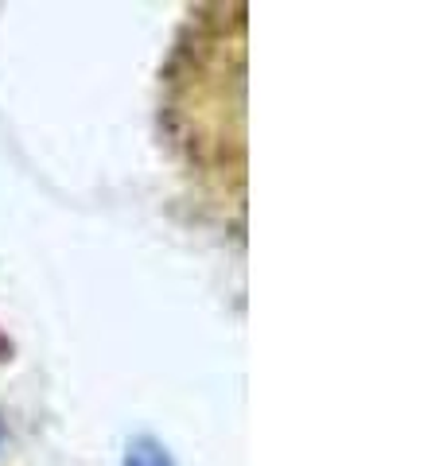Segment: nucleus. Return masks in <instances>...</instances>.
Here are the masks:
<instances>
[{"label":"nucleus","instance_id":"nucleus-1","mask_svg":"<svg viewBox=\"0 0 443 466\" xmlns=\"http://www.w3.org/2000/svg\"><path fill=\"white\" fill-rule=\"evenodd\" d=\"M121 466H175V459L156 435H137V440H129Z\"/></svg>","mask_w":443,"mask_h":466},{"label":"nucleus","instance_id":"nucleus-2","mask_svg":"<svg viewBox=\"0 0 443 466\" xmlns=\"http://www.w3.org/2000/svg\"><path fill=\"white\" fill-rule=\"evenodd\" d=\"M12 354H16V346H12V339L5 330H0V366H5V361H12Z\"/></svg>","mask_w":443,"mask_h":466},{"label":"nucleus","instance_id":"nucleus-3","mask_svg":"<svg viewBox=\"0 0 443 466\" xmlns=\"http://www.w3.org/2000/svg\"><path fill=\"white\" fill-rule=\"evenodd\" d=\"M0 440H5V424H0Z\"/></svg>","mask_w":443,"mask_h":466}]
</instances>
